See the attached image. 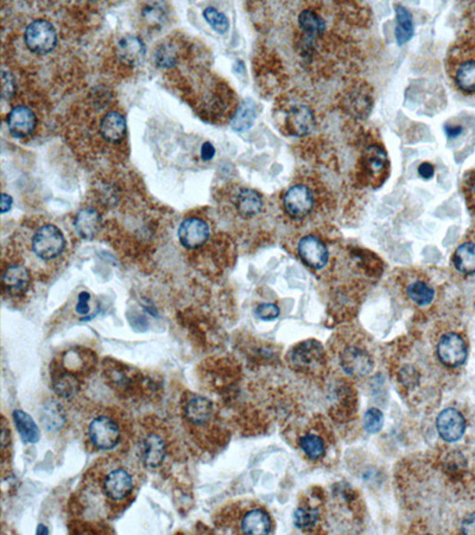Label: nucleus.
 Returning <instances> with one entry per match:
<instances>
[{"mask_svg": "<svg viewBox=\"0 0 475 535\" xmlns=\"http://www.w3.org/2000/svg\"><path fill=\"white\" fill-rule=\"evenodd\" d=\"M448 72L460 92L475 96V43L463 42L451 50Z\"/></svg>", "mask_w": 475, "mask_h": 535, "instance_id": "nucleus-1", "label": "nucleus"}, {"mask_svg": "<svg viewBox=\"0 0 475 535\" xmlns=\"http://www.w3.org/2000/svg\"><path fill=\"white\" fill-rule=\"evenodd\" d=\"M31 244L33 254L42 261H52L60 257L67 246L65 234L53 224H45L37 229Z\"/></svg>", "mask_w": 475, "mask_h": 535, "instance_id": "nucleus-2", "label": "nucleus"}, {"mask_svg": "<svg viewBox=\"0 0 475 535\" xmlns=\"http://www.w3.org/2000/svg\"><path fill=\"white\" fill-rule=\"evenodd\" d=\"M24 40L30 52L37 55H47L56 47V29L48 20H33L25 30Z\"/></svg>", "mask_w": 475, "mask_h": 535, "instance_id": "nucleus-3", "label": "nucleus"}, {"mask_svg": "<svg viewBox=\"0 0 475 535\" xmlns=\"http://www.w3.org/2000/svg\"><path fill=\"white\" fill-rule=\"evenodd\" d=\"M88 438L98 450H113L120 443V426L111 416L99 415L89 423Z\"/></svg>", "mask_w": 475, "mask_h": 535, "instance_id": "nucleus-4", "label": "nucleus"}, {"mask_svg": "<svg viewBox=\"0 0 475 535\" xmlns=\"http://www.w3.org/2000/svg\"><path fill=\"white\" fill-rule=\"evenodd\" d=\"M102 494L113 503L123 502L132 495L133 477L124 467L111 469L102 479Z\"/></svg>", "mask_w": 475, "mask_h": 535, "instance_id": "nucleus-5", "label": "nucleus"}, {"mask_svg": "<svg viewBox=\"0 0 475 535\" xmlns=\"http://www.w3.org/2000/svg\"><path fill=\"white\" fill-rule=\"evenodd\" d=\"M283 205L291 218L302 219L314 209V193L306 185L293 186L283 197Z\"/></svg>", "mask_w": 475, "mask_h": 535, "instance_id": "nucleus-6", "label": "nucleus"}, {"mask_svg": "<svg viewBox=\"0 0 475 535\" xmlns=\"http://www.w3.org/2000/svg\"><path fill=\"white\" fill-rule=\"evenodd\" d=\"M437 356L443 366L459 368L467 359L466 342L458 333L444 334L437 344Z\"/></svg>", "mask_w": 475, "mask_h": 535, "instance_id": "nucleus-7", "label": "nucleus"}, {"mask_svg": "<svg viewBox=\"0 0 475 535\" xmlns=\"http://www.w3.org/2000/svg\"><path fill=\"white\" fill-rule=\"evenodd\" d=\"M210 226L198 218L185 219L178 229V239L185 249H200L210 239Z\"/></svg>", "mask_w": 475, "mask_h": 535, "instance_id": "nucleus-8", "label": "nucleus"}, {"mask_svg": "<svg viewBox=\"0 0 475 535\" xmlns=\"http://www.w3.org/2000/svg\"><path fill=\"white\" fill-rule=\"evenodd\" d=\"M288 131L294 136H306L314 130L316 125L314 111L304 103L291 105L286 112Z\"/></svg>", "mask_w": 475, "mask_h": 535, "instance_id": "nucleus-9", "label": "nucleus"}, {"mask_svg": "<svg viewBox=\"0 0 475 535\" xmlns=\"http://www.w3.org/2000/svg\"><path fill=\"white\" fill-rule=\"evenodd\" d=\"M436 428L441 438L447 443H455L462 438L466 431V420L459 411L447 408L439 413L436 420Z\"/></svg>", "mask_w": 475, "mask_h": 535, "instance_id": "nucleus-10", "label": "nucleus"}, {"mask_svg": "<svg viewBox=\"0 0 475 535\" xmlns=\"http://www.w3.org/2000/svg\"><path fill=\"white\" fill-rule=\"evenodd\" d=\"M340 363L346 374L353 377H364L373 369V359L366 351L350 346L340 354Z\"/></svg>", "mask_w": 475, "mask_h": 535, "instance_id": "nucleus-11", "label": "nucleus"}, {"mask_svg": "<svg viewBox=\"0 0 475 535\" xmlns=\"http://www.w3.org/2000/svg\"><path fill=\"white\" fill-rule=\"evenodd\" d=\"M299 258L311 269L325 268L328 262V250L325 243L315 236H306L298 243Z\"/></svg>", "mask_w": 475, "mask_h": 535, "instance_id": "nucleus-12", "label": "nucleus"}, {"mask_svg": "<svg viewBox=\"0 0 475 535\" xmlns=\"http://www.w3.org/2000/svg\"><path fill=\"white\" fill-rule=\"evenodd\" d=\"M6 123L13 137L25 138L36 130L37 117L33 110L26 106H16L8 113Z\"/></svg>", "mask_w": 475, "mask_h": 535, "instance_id": "nucleus-13", "label": "nucleus"}, {"mask_svg": "<svg viewBox=\"0 0 475 535\" xmlns=\"http://www.w3.org/2000/svg\"><path fill=\"white\" fill-rule=\"evenodd\" d=\"M3 289L8 296L20 298L29 290L30 273L25 266L13 264L3 271Z\"/></svg>", "mask_w": 475, "mask_h": 535, "instance_id": "nucleus-14", "label": "nucleus"}, {"mask_svg": "<svg viewBox=\"0 0 475 535\" xmlns=\"http://www.w3.org/2000/svg\"><path fill=\"white\" fill-rule=\"evenodd\" d=\"M166 455V444L162 435L158 433H149L143 440L141 459L143 463L150 470L158 469L164 462Z\"/></svg>", "mask_w": 475, "mask_h": 535, "instance_id": "nucleus-15", "label": "nucleus"}, {"mask_svg": "<svg viewBox=\"0 0 475 535\" xmlns=\"http://www.w3.org/2000/svg\"><path fill=\"white\" fill-rule=\"evenodd\" d=\"M185 416L190 423L201 426L210 423L213 415V403L205 396L192 395L183 407Z\"/></svg>", "mask_w": 475, "mask_h": 535, "instance_id": "nucleus-16", "label": "nucleus"}, {"mask_svg": "<svg viewBox=\"0 0 475 535\" xmlns=\"http://www.w3.org/2000/svg\"><path fill=\"white\" fill-rule=\"evenodd\" d=\"M117 54L126 65L137 66L146 59V45L139 37L127 35L119 40Z\"/></svg>", "mask_w": 475, "mask_h": 535, "instance_id": "nucleus-17", "label": "nucleus"}, {"mask_svg": "<svg viewBox=\"0 0 475 535\" xmlns=\"http://www.w3.org/2000/svg\"><path fill=\"white\" fill-rule=\"evenodd\" d=\"M323 359L322 346L318 342H306L296 346L290 354L291 363L297 369H311Z\"/></svg>", "mask_w": 475, "mask_h": 535, "instance_id": "nucleus-18", "label": "nucleus"}, {"mask_svg": "<svg viewBox=\"0 0 475 535\" xmlns=\"http://www.w3.org/2000/svg\"><path fill=\"white\" fill-rule=\"evenodd\" d=\"M240 531L244 534H269L272 531L270 515L262 508L246 511L240 521Z\"/></svg>", "mask_w": 475, "mask_h": 535, "instance_id": "nucleus-19", "label": "nucleus"}, {"mask_svg": "<svg viewBox=\"0 0 475 535\" xmlns=\"http://www.w3.org/2000/svg\"><path fill=\"white\" fill-rule=\"evenodd\" d=\"M126 119L121 113L109 111L102 117L100 135L107 143L117 144L126 136Z\"/></svg>", "mask_w": 475, "mask_h": 535, "instance_id": "nucleus-20", "label": "nucleus"}, {"mask_svg": "<svg viewBox=\"0 0 475 535\" xmlns=\"http://www.w3.org/2000/svg\"><path fill=\"white\" fill-rule=\"evenodd\" d=\"M75 229L81 238L91 241L97 236L101 227V216L97 209H81L75 218Z\"/></svg>", "mask_w": 475, "mask_h": 535, "instance_id": "nucleus-21", "label": "nucleus"}, {"mask_svg": "<svg viewBox=\"0 0 475 535\" xmlns=\"http://www.w3.org/2000/svg\"><path fill=\"white\" fill-rule=\"evenodd\" d=\"M238 212L244 218H251L260 213L263 209L262 197L254 190H242L235 200Z\"/></svg>", "mask_w": 475, "mask_h": 535, "instance_id": "nucleus-22", "label": "nucleus"}, {"mask_svg": "<svg viewBox=\"0 0 475 535\" xmlns=\"http://www.w3.org/2000/svg\"><path fill=\"white\" fill-rule=\"evenodd\" d=\"M453 263L461 274H475V243L466 242L461 244L453 255Z\"/></svg>", "mask_w": 475, "mask_h": 535, "instance_id": "nucleus-23", "label": "nucleus"}, {"mask_svg": "<svg viewBox=\"0 0 475 535\" xmlns=\"http://www.w3.org/2000/svg\"><path fill=\"white\" fill-rule=\"evenodd\" d=\"M13 420L17 430L25 443L35 444L40 440V430L30 415L25 412L16 409L13 412Z\"/></svg>", "mask_w": 475, "mask_h": 535, "instance_id": "nucleus-24", "label": "nucleus"}, {"mask_svg": "<svg viewBox=\"0 0 475 535\" xmlns=\"http://www.w3.org/2000/svg\"><path fill=\"white\" fill-rule=\"evenodd\" d=\"M387 158L382 148L372 145L364 153V167L373 179L382 176L387 168Z\"/></svg>", "mask_w": 475, "mask_h": 535, "instance_id": "nucleus-25", "label": "nucleus"}, {"mask_svg": "<svg viewBox=\"0 0 475 535\" xmlns=\"http://www.w3.org/2000/svg\"><path fill=\"white\" fill-rule=\"evenodd\" d=\"M396 40L399 45H405L414 36V23L412 16L407 8L402 5H396Z\"/></svg>", "mask_w": 475, "mask_h": 535, "instance_id": "nucleus-26", "label": "nucleus"}, {"mask_svg": "<svg viewBox=\"0 0 475 535\" xmlns=\"http://www.w3.org/2000/svg\"><path fill=\"white\" fill-rule=\"evenodd\" d=\"M53 388L60 398H73L80 389V383L77 381V376L72 372H60L53 379Z\"/></svg>", "mask_w": 475, "mask_h": 535, "instance_id": "nucleus-27", "label": "nucleus"}, {"mask_svg": "<svg viewBox=\"0 0 475 535\" xmlns=\"http://www.w3.org/2000/svg\"><path fill=\"white\" fill-rule=\"evenodd\" d=\"M256 119V104L254 101L245 100L238 109L232 119V128L235 131H245L250 129Z\"/></svg>", "mask_w": 475, "mask_h": 535, "instance_id": "nucleus-28", "label": "nucleus"}, {"mask_svg": "<svg viewBox=\"0 0 475 535\" xmlns=\"http://www.w3.org/2000/svg\"><path fill=\"white\" fill-rule=\"evenodd\" d=\"M299 28L309 37L318 36L325 31L326 24L318 13L313 10H304L298 16Z\"/></svg>", "mask_w": 475, "mask_h": 535, "instance_id": "nucleus-29", "label": "nucleus"}, {"mask_svg": "<svg viewBox=\"0 0 475 535\" xmlns=\"http://www.w3.org/2000/svg\"><path fill=\"white\" fill-rule=\"evenodd\" d=\"M407 296L419 306L430 305L435 298V290L426 282L416 281L407 287Z\"/></svg>", "mask_w": 475, "mask_h": 535, "instance_id": "nucleus-30", "label": "nucleus"}, {"mask_svg": "<svg viewBox=\"0 0 475 535\" xmlns=\"http://www.w3.org/2000/svg\"><path fill=\"white\" fill-rule=\"evenodd\" d=\"M155 61L159 68H173L178 65V49L171 43H163L155 52Z\"/></svg>", "mask_w": 475, "mask_h": 535, "instance_id": "nucleus-31", "label": "nucleus"}, {"mask_svg": "<svg viewBox=\"0 0 475 535\" xmlns=\"http://www.w3.org/2000/svg\"><path fill=\"white\" fill-rule=\"evenodd\" d=\"M299 445L304 455L311 460L320 459L325 455V443L322 439L315 435H306L299 439Z\"/></svg>", "mask_w": 475, "mask_h": 535, "instance_id": "nucleus-32", "label": "nucleus"}, {"mask_svg": "<svg viewBox=\"0 0 475 535\" xmlns=\"http://www.w3.org/2000/svg\"><path fill=\"white\" fill-rule=\"evenodd\" d=\"M65 421V414H63V409L59 405L54 403V405L47 406V408L43 411L42 423H43L45 428L49 430V431L60 430L61 427L63 426Z\"/></svg>", "mask_w": 475, "mask_h": 535, "instance_id": "nucleus-33", "label": "nucleus"}, {"mask_svg": "<svg viewBox=\"0 0 475 535\" xmlns=\"http://www.w3.org/2000/svg\"><path fill=\"white\" fill-rule=\"evenodd\" d=\"M203 17L205 20L208 22V24L219 33H227V30L230 29V22L228 18L226 17V15L218 11L217 8H205L203 11Z\"/></svg>", "mask_w": 475, "mask_h": 535, "instance_id": "nucleus-34", "label": "nucleus"}, {"mask_svg": "<svg viewBox=\"0 0 475 535\" xmlns=\"http://www.w3.org/2000/svg\"><path fill=\"white\" fill-rule=\"evenodd\" d=\"M295 525L296 527L302 529V531H309L311 528L316 526L318 521V513L315 509L311 508H299L296 511L294 515Z\"/></svg>", "mask_w": 475, "mask_h": 535, "instance_id": "nucleus-35", "label": "nucleus"}, {"mask_svg": "<svg viewBox=\"0 0 475 535\" xmlns=\"http://www.w3.org/2000/svg\"><path fill=\"white\" fill-rule=\"evenodd\" d=\"M384 415L377 408H371L364 416V427L371 435H375L383 428Z\"/></svg>", "mask_w": 475, "mask_h": 535, "instance_id": "nucleus-36", "label": "nucleus"}, {"mask_svg": "<svg viewBox=\"0 0 475 535\" xmlns=\"http://www.w3.org/2000/svg\"><path fill=\"white\" fill-rule=\"evenodd\" d=\"M1 97L4 100H10L16 93V80L11 73L8 70L1 72Z\"/></svg>", "mask_w": 475, "mask_h": 535, "instance_id": "nucleus-37", "label": "nucleus"}, {"mask_svg": "<svg viewBox=\"0 0 475 535\" xmlns=\"http://www.w3.org/2000/svg\"><path fill=\"white\" fill-rule=\"evenodd\" d=\"M256 315L264 322H272L279 317V308L274 303H262L257 307Z\"/></svg>", "mask_w": 475, "mask_h": 535, "instance_id": "nucleus-38", "label": "nucleus"}, {"mask_svg": "<svg viewBox=\"0 0 475 535\" xmlns=\"http://www.w3.org/2000/svg\"><path fill=\"white\" fill-rule=\"evenodd\" d=\"M144 16L150 23L153 24H159L162 20H163V13H162L161 8H157V5H150L148 8H144Z\"/></svg>", "mask_w": 475, "mask_h": 535, "instance_id": "nucleus-39", "label": "nucleus"}, {"mask_svg": "<svg viewBox=\"0 0 475 535\" xmlns=\"http://www.w3.org/2000/svg\"><path fill=\"white\" fill-rule=\"evenodd\" d=\"M89 300H91V294L87 293V292H82V293L79 294L77 308H75L77 314L87 315L89 313V310H91Z\"/></svg>", "mask_w": 475, "mask_h": 535, "instance_id": "nucleus-40", "label": "nucleus"}, {"mask_svg": "<svg viewBox=\"0 0 475 535\" xmlns=\"http://www.w3.org/2000/svg\"><path fill=\"white\" fill-rule=\"evenodd\" d=\"M419 176L424 179V180H430L434 177L435 174V168L434 165L429 163V162H423L422 165L419 167Z\"/></svg>", "mask_w": 475, "mask_h": 535, "instance_id": "nucleus-41", "label": "nucleus"}, {"mask_svg": "<svg viewBox=\"0 0 475 535\" xmlns=\"http://www.w3.org/2000/svg\"><path fill=\"white\" fill-rule=\"evenodd\" d=\"M215 155V148L210 142H205L201 146V158L203 161H210Z\"/></svg>", "mask_w": 475, "mask_h": 535, "instance_id": "nucleus-42", "label": "nucleus"}, {"mask_svg": "<svg viewBox=\"0 0 475 535\" xmlns=\"http://www.w3.org/2000/svg\"><path fill=\"white\" fill-rule=\"evenodd\" d=\"M1 449L3 451L6 450L8 444H10V437H11V432H10V427H8L6 420L3 419V423H1Z\"/></svg>", "mask_w": 475, "mask_h": 535, "instance_id": "nucleus-43", "label": "nucleus"}, {"mask_svg": "<svg viewBox=\"0 0 475 535\" xmlns=\"http://www.w3.org/2000/svg\"><path fill=\"white\" fill-rule=\"evenodd\" d=\"M463 534H475V514L465 519L461 526Z\"/></svg>", "mask_w": 475, "mask_h": 535, "instance_id": "nucleus-44", "label": "nucleus"}, {"mask_svg": "<svg viewBox=\"0 0 475 535\" xmlns=\"http://www.w3.org/2000/svg\"><path fill=\"white\" fill-rule=\"evenodd\" d=\"M13 197L8 194H1V213H6L13 207Z\"/></svg>", "mask_w": 475, "mask_h": 535, "instance_id": "nucleus-45", "label": "nucleus"}, {"mask_svg": "<svg viewBox=\"0 0 475 535\" xmlns=\"http://www.w3.org/2000/svg\"><path fill=\"white\" fill-rule=\"evenodd\" d=\"M446 133H447L448 137L455 138L459 136L460 133H462V128L461 126H446Z\"/></svg>", "mask_w": 475, "mask_h": 535, "instance_id": "nucleus-46", "label": "nucleus"}, {"mask_svg": "<svg viewBox=\"0 0 475 535\" xmlns=\"http://www.w3.org/2000/svg\"><path fill=\"white\" fill-rule=\"evenodd\" d=\"M36 533L37 534H49L48 527H45V525H38Z\"/></svg>", "mask_w": 475, "mask_h": 535, "instance_id": "nucleus-47", "label": "nucleus"}]
</instances>
